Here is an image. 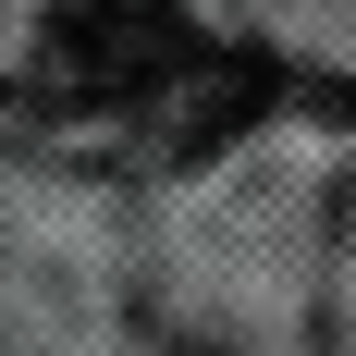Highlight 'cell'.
Returning a JSON list of instances; mask_svg holds the SVG:
<instances>
[{
	"label": "cell",
	"instance_id": "6da1fadb",
	"mask_svg": "<svg viewBox=\"0 0 356 356\" xmlns=\"http://www.w3.org/2000/svg\"><path fill=\"white\" fill-rule=\"evenodd\" d=\"M184 49H197V0H49L37 99L62 111V123H99V111L147 99Z\"/></svg>",
	"mask_w": 356,
	"mask_h": 356
}]
</instances>
